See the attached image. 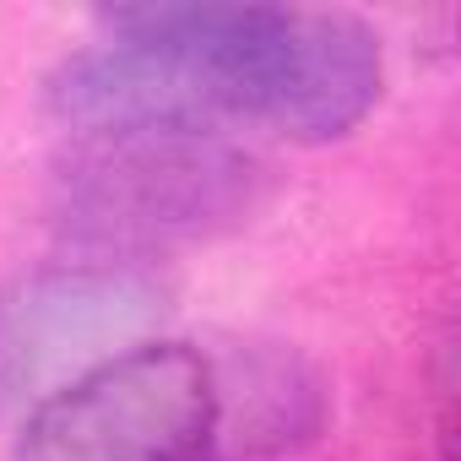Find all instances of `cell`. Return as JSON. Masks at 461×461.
Masks as SVG:
<instances>
[{"label": "cell", "mask_w": 461, "mask_h": 461, "mask_svg": "<svg viewBox=\"0 0 461 461\" xmlns=\"http://www.w3.org/2000/svg\"><path fill=\"white\" fill-rule=\"evenodd\" d=\"M267 201V163L222 131H93L50 168V217L87 261L141 267L158 250L234 234Z\"/></svg>", "instance_id": "cell-1"}, {"label": "cell", "mask_w": 461, "mask_h": 461, "mask_svg": "<svg viewBox=\"0 0 461 461\" xmlns=\"http://www.w3.org/2000/svg\"><path fill=\"white\" fill-rule=\"evenodd\" d=\"M12 461H217V375L190 342H141L39 402Z\"/></svg>", "instance_id": "cell-2"}, {"label": "cell", "mask_w": 461, "mask_h": 461, "mask_svg": "<svg viewBox=\"0 0 461 461\" xmlns=\"http://www.w3.org/2000/svg\"><path fill=\"white\" fill-rule=\"evenodd\" d=\"M163 310V283L131 261H60L0 283V412L39 407L152 342Z\"/></svg>", "instance_id": "cell-3"}, {"label": "cell", "mask_w": 461, "mask_h": 461, "mask_svg": "<svg viewBox=\"0 0 461 461\" xmlns=\"http://www.w3.org/2000/svg\"><path fill=\"white\" fill-rule=\"evenodd\" d=\"M380 98V39L348 12H299L294 82L277 131L294 141L348 136Z\"/></svg>", "instance_id": "cell-4"}, {"label": "cell", "mask_w": 461, "mask_h": 461, "mask_svg": "<svg viewBox=\"0 0 461 461\" xmlns=\"http://www.w3.org/2000/svg\"><path fill=\"white\" fill-rule=\"evenodd\" d=\"M217 375V364H212ZM321 429V391L315 380L272 353L245 369V391L217 380V456L222 450H245V456H267V450H294L304 439H315Z\"/></svg>", "instance_id": "cell-5"}]
</instances>
